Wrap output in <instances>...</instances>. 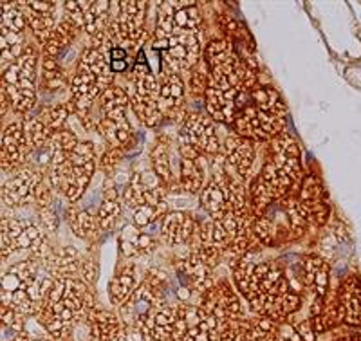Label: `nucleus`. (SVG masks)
<instances>
[{"instance_id": "c03bdc74", "label": "nucleus", "mask_w": 361, "mask_h": 341, "mask_svg": "<svg viewBox=\"0 0 361 341\" xmlns=\"http://www.w3.org/2000/svg\"><path fill=\"white\" fill-rule=\"evenodd\" d=\"M125 157V150L123 148H114V147H109L107 152L103 154L102 159H99V166H102V170L109 175V179L112 177V173H114L116 166L123 161Z\"/></svg>"}, {"instance_id": "de8ad7c7", "label": "nucleus", "mask_w": 361, "mask_h": 341, "mask_svg": "<svg viewBox=\"0 0 361 341\" xmlns=\"http://www.w3.org/2000/svg\"><path fill=\"white\" fill-rule=\"evenodd\" d=\"M33 204L37 206L38 211L45 210V208H51V204H53V188L49 186V182H40V186L37 188V194H35Z\"/></svg>"}, {"instance_id": "aec40b11", "label": "nucleus", "mask_w": 361, "mask_h": 341, "mask_svg": "<svg viewBox=\"0 0 361 341\" xmlns=\"http://www.w3.org/2000/svg\"><path fill=\"white\" fill-rule=\"evenodd\" d=\"M44 266L54 280L80 278L82 256L76 247L63 246L51 251V255L44 260Z\"/></svg>"}, {"instance_id": "ddd939ff", "label": "nucleus", "mask_w": 361, "mask_h": 341, "mask_svg": "<svg viewBox=\"0 0 361 341\" xmlns=\"http://www.w3.org/2000/svg\"><path fill=\"white\" fill-rule=\"evenodd\" d=\"M255 143L237 136L235 132L228 134L222 143V157H224V168L231 177L247 185L251 168L255 165Z\"/></svg>"}, {"instance_id": "49530a36", "label": "nucleus", "mask_w": 361, "mask_h": 341, "mask_svg": "<svg viewBox=\"0 0 361 341\" xmlns=\"http://www.w3.org/2000/svg\"><path fill=\"white\" fill-rule=\"evenodd\" d=\"M276 341H305L304 336L300 334V330L296 329V323L293 321V318H289L288 321L279 325V334H276Z\"/></svg>"}, {"instance_id": "9d476101", "label": "nucleus", "mask_w": 361, "mask_h": 341, "mask_svg": "<svg viewBox=\"0 0 361 341\" xmlns=\"http://www.w3.org/2000/svg\"><path fill=\"white\" fill-rule=\"evenodd\" d=\"M199 307H202L204 311L214 314L221 321V327L228 320L246 318V314L243 313L240 298H238L237 291H235L231 282H228V280H219V282H215L214 287H209L202 294V300Z\"/></svg>"}, {"instance_id": "bb28decb", "label": "nucleus", "mask_w": 361, "mask_h": 341, "mask_svg": "<svg viewBox=\"0 0 361 341\" xmlns=\"http://www.w3.org/2000/svg\"><path fill=\"white\" fill-rule=\"evenodd\" d=\"M199 202H201L202 210L208 213V217L214 218V221H221L228 211H231L230 206H228V201H226L224 192H222V188L219 186V182L215 181L214 177H209L204 188L201 190Z\"/></svg>"}, {"instance_id": "09e8293b", "label": "nucleus", "mask_w": 361, "mask_h": 341, "mask_svg": "<svg viewBox=\"0 0 361 341\" xmlns=\"http://www.w3.org/2000/svg\"><path fill=\"white\" fill-rule=\"evenodd\" d=\"M132 247H134L135 255H150L154 253V249L157 247L156 240L147 233H140L135 237V240H132Z\"/></svg>"}, {"instance_id": "a19ab883", "label": "nucleus", "mask_w": 361, "mask_h": 341, "mask_svg": "<svg viewBox=\"0 0 361 341\" xmlns=\"http://www.w3.org/2000/svg\"><path fill=\"white\" fill-rule=\"evenodd\" d=\"M71 114H76V108L71 101L60 103V105H54V107L47 108V114H45V123L49 125V128L53 132L63 130V125L69 120Z\"/></svg>"}, {"instance_id": "a211bd4d", "label": "nucleus", "mask_w": 361, "mask_h": 341, "mask_svg": "<svg viewBox=\"0 0 361 341\" xmlns=\"http://www.w3.org/2000/svg\"><path fill=\"white\" fill-rule=\"evenodd\" d=\"M177 307L169 304L166 300L157 302L152 311L145 318V323L141 329L150 336L152 341H170L176 327Z\"/></svg>"}, {"instance_id": "39448f33", "label": "nucleus", "mask_w": 361, "mask_h": 341, "mask_svg": "<svg viewBox=\"0 0 361 341\" xmlns=\"http://www.w3.org/2000/svg\"><path fill=\"white\" fill-rule=\"evenodd\" d=\"M166 192H169V186L161 181L154 170L135 172L132 173L130 181L125 186L121 201L130 210H135L140 206H152L163 215H166L170 211L169 202H166Z\"/></svg>"}, {"instance_id": "a18cd8bd", "label": "nucleus", "mask_w": 361, "mask_h": 341, "mask_svg": "<svg viewBox=\"0 0 361 341\" xmlns=\"http://www.w3.org/2000/svg\"><path fill=\"white\" fill-rule=\"evenodd\" d=\"M98 273V259L92 255L83 256L82 266H80V278H82L89 287H92V285L96 284Z\"/></svg>"}, {"instance_id": "72a5a7b5", "label": "nucleus", "mask_w": 361, "mask_h": 341, "mask_svg": "<svg viewBox=\"0 0 361 341\" xmlns=\"http://www.w3.org/2000/svg\"><path fill=\"white\" fill-rule=\"evenodd\" d=\"M130 108L134 112V116L140 120L141 125L148 128H154L161 123L164 116L161 112L159 107V101L156 99H147V98H141L134 92L130 96Z\"/></svg>"}, {"instance_id": "0eeeda50", "label": "nucleus", "mask_w": 361, "mask_h": 341, "mask_svg": "<svg viewBox=\"0 0 361 341\" xmlns=\"http://www.w3.org/2000/svg\"><path fill=\"white\" fill-rule=\"evenodd\" d=\"M179 143L197 148L202 156L215 157L222 154V143L219 137L217 123L208 114L188 112L180 123Z\"/></svg>"}, {"instance_id": "c9c22d12", "label": "nucleus", "mask_w": 361, "mask_h": 341, "mask_svg": "<svg viewBox=\"0 0 361 341\" xmlns=\"http://www.w3.org/2000/svg\"><path fill=\"white\" fill-rule=\"evenodd\" d=\"M71 83V80L67 78L66 70L60 66L58 60L54 58H42L40 66V85L44 91H60L63 87Z\"/></svg>"}, {"instance_id": "6e6552de", "label": "nucleus", "mask_w": 361, "mask_h": 341, "mask_svg": "<svg viewBox=\"0 0 361 341\" xmlns=\"http://www.w3.org/2000/svg\"><path fill=\"white\" fill-rule=\"evenodd\" d=\"M295 197L309 226L320 228L327 224L329 217H331V206H329L327 192L322 185L320 177L314 173L305 175L302 185L296 190Z\"/></svg>"}, {"instance_id": "c85d7f7f", "label": "nucleus", "mask_w": 361, "mask_h": 341, "mask_svg": "<svg viewBox=\"0 0 361 341\" xmlns=\"http://www.w3.org/2000/svg\"><path fill=\"white\" fill-rule=\"evenodd\" d=\"M96 130H98L99 136H103V140L107 141L109 147L114 148H123L125 150L134 140L128 120L116 121L102 116V120H98V125H96Z\"/></svg>"}, {"instance_id": "1a4fd4ad", "label": "nucleus", "mask_w": 361, "mask_h": 341, "mask_svg": "<svg viewBox=\"0 0 361 341\" xmlns=\"http://www.w3.org/2000/svg\"><path fill=\"white\" fill-rule=\"evenodd\" d=\"M267 152H269L267 161L275 163L298 190V186L304 181L305 173L304 165H302V148L296 143L295 137L286 130L280 132L279 136L273 137L267 143Z\"/></svg>"}, {"instance_id": "e433bc0d", "label": "nucleus", "mask_w": 361, "mask_h": 341, "mask_svg": "<svg viewBox=\"0 0 361 341\" xmlns=\"http://www.w3.org/2000/svg\"><path fill=\"white\" fill-rule=\"evenodd\" d=\"M150 161H152V170L156 172V175L169 188H172L176 181H173L172 173V161H170V143L164 137L157 141V144L154 147L152 154H150Z\"/></svg>"}, {"instance_id": "f257e3e1", "label": "nucleus", "mask_w": 361, "mask_h": 341, "mask_svg": "<svg viewBox=\"0 0 361 341\" xmlns=\"http://www.w3.org/2000/svg\"><path fill=\"white\" fill-rule=\"evenodd\" d=\"M42 51L29 44L17 62L2 70V92L17 114H29L37 105V67Z\"/></svg>"}, {"instance_id": "4c0bfd02", "label": "nucleus", "mask_w": 361, "mask_h": 341, "mask_svg": "<svg viewBox=\"0 0 361 341\" xmlns=\"http://www.w3.org/2000/svg\"><path fill=\"white\" fill-rule=\"evenodd\" d=\"M247 197H250L251 213H253L255 217L264 215L269 206L275 204V199L269 194V190L264 185L262 177L260 175H255L253 179H251V182H247Z\"/></svg>"}, {"instance_id": "3c124183", "label": "nucleus", "mask_w": 361, "mask_h": 341, "mask_svg": "<svg viewBox=\"0 0 361 341\" xmlns=\"http://www.w3.org/2000/svg\"><path fill=\"white\" fill-rule=\"evenodd\" d=\"M125 341H152L150 336L140 327L134 325H125Z\"/></svg>"}, {"instance_id": "79ce46f5", "label": "nucleus", "mask_w": 361, "mask_h": 341, "mask_svg": "<svg viewBox=\"0 0 361 341\" xmlns=\"http://www.w3.org/2000/svg\"><path fill=\"white\" fill-rule=\"evenodd\" d=\"M190 73H192L190 74V92H192L193 96H197V98L204 99L206 91H208L209 85V69L204 63V60H202V63H199L195 69L190 70Z\"/></svg>"}, {"instance_id": "7ed1b4c3", "label": "nucleus", "mask_w": 361, "mask_h": 341, "mask_svg": "<svg viewBox=\"0 0 361 341\" xmlns=\"http://www.w3.org/2000/svg\"><path fill=\"white\" fill-rule=\"evenodd\" d=\"M288 118L260 111L255 105L240 108L231 125V132L251 143H269L280 132H283Z\"/></svg>"}, {"instance_id": "5701e85b", "label": "nucleus", "mask_w": 361, "mask_h": 341, "mask_svg": "<svg viewBox=\"0 0 361 341\" xmlns=\"http://www.w3.org/2000/svg\"><path fill=\"white\" fill-rule=\"evenodd\" d=\"M67 222H69L71 231H73L78 239L89 240V242L98 240L99 233H102V226H99L96 211L69 208V211H67Z\"/></svg>"}, {"instance_id": "603ef678", "label": "nucleus", "mask_w": 361, "mask_h": 341, "mask_svg": "<svg viewBox=\"0 0 361 341\" xmlns=\"http://www.w3.org/2000/svg\"><path fill=\"white\" fill-rule=\"evenodd\" d=\"M0 316H2V325H4V327H11L13 321H15V318H17V311L11 307H4V305H2V309H0Z\"/></svg>"}, {"instance_id": "37998d69", "label": "nucleus", "mask_w": 361, "mask_h": 341, "mask_svg": "<svg viewBox=\"0 0 361 341\" xmlns=\"http://www.w3.org/2000/svg\"><path fill=\"white\" fill-rule=\"evenodd\" d=\"M63 18L74 24L80 31H85V11L78 0H67L63 2Z\"/></svg>"}, {"instance_id": "864d4df0", "label": "nucleus", "mask_w": 361, "mask_h": 341, "mask_svg": "<svg viewBox=\"0 0 361 341\" xmlns=\"http://www.w3.org/2000/svg\"><path fill=\"white\" fill-rule=\"evenodd\" d=\"M33 340H35V337H33V334L29 333L27 329H25V330H22V333H18L17 336L13 337V341H33Z\"/></svg>"}, {"instance_id": "2f4dec72", "label": "nucleus", "mask_w": 361, "mask_h": 341, "mask_svg": "<svg viewBox=\"0 0 361 341\" xmlns=\"http://www.w3.org/2000/svg\"><path fill=\"white\" fill-rule=\"evenodd\" d=\"M22 9L25 13V18H27V25L31 29L33 37L37 38V42L42 47L51 40L53 37L54 29H56L58 22L54 20V15H45V13H37L33 9H29L27 6L24 4V0L20 2Z\"/></svg>"}, {"instance_id": "58836bf2", "label": "nucleus", "mask_w": 361, "mask_h": 341, "mask_svg": "<svg viewBox=\"0 0 361 341\" xmlns=\"http://www.w3.org/2000/svg\"><path fill=\"white\" fill-rule=\"evenodd\" d=\"M251 231H253L255 240L260 246H275L276 244V228L266 213L253 218V222H251Z\"/></svg>"}, {"instance_id": "20e7f679", "label": "nucleus", "mask_w": 361, "mask_h": 341, "mask_svg": "<svg viewBox=\"0 0 361 341\" xmlns=\"http://www.w3.org/2000/svg\"><path fill=\"white\" fill-rule=\"evenodd\" d=\"M202 11L201 6L192 0H169L161 2V9H157L156 35H166L172 31L179 33H202Z\"/></svg>"}, {"instance_id": "f03ea898", "label": "nucleus", "mask_w": 361, "mask_h": 341, "mask_svg": "<svg viewBox=\"0 0 361 341\" xmlns=\"http://www.w3.org/2000/svg\"><path fill=\"white\" fill-rule=\"evenodd\" d=\"M54 247L49 246L44 231L38 224L27 218L4 215L0 222V251L2 260H8L15 253H29V259L44 262Z\"/></svg>"}, {"instance_id": "4468645a", "label": "nucleus", "mask_w": 361, "mask_h": 341, "mask_svg": "<svg viewBox=\"0 0 361 341\" xmlns=\"http://www.w3.org/2000/svg\"><path fill=\"white\" fill-rule=\"evenodd\" d=\"M338 313H340L341 327L361 333V278L350 275L341 280L336 289Z\"/></svg>"}, {"instance_id": "c756f323", "label": "nucleus", "mask_w": 361, "mask_h": 341, "mask_svg": "<svg viewBox=\"0 0 361 341\" xmlns=\"http://www.w3.org/2000/svg\"><path fill=\"white\" fill-rule=\"evenodd\" d=\"M80 33H82V31H80L76 25L71 24L69 20H66V18H62V20L56 24V29H54L51 40L47 42L44 47H40L42 56L58 60L60 54H62V51L66 49L67 46H71V44L78 38Z\"/></svg>"}, {"instance_id": "8fccbe9b", "label": "nucleus", "mask_w": 361, "mask_h": 341, "mask_svg": "<svg viewBox=\"0 0 361 341\" xmlns=\"http://www.w3.org/2000/svg\"><path fill=\"white\" fill-rule=\"evenodd\" d=\"M40 213V218H42V224H44V228L47 231H56L58 228V217L56 213L53 211V208H45V210H40L38 211Z\"/></svg>"}, {"instance_id": "2eb2a0df", "label": "nucleus", "mask_w": 361, "mask_h": 341, "mask_svg": "<svg viewBox=\"0 0 361 341\" xmlns=\"http://www.w3.org/2000/svg\"><path fill=\"white\" fill-rule=\"evenodd\" d=\"M240 92L231 91V89H221V87L208 85V91L204 96L206 114L212 118L217 125L231 127L238 114L237 98Z\"/></svg>"}, {"instance_id": "a878e982", "label": "nucleus", "mask_w": 361, "mask_h": 341, "mask_svg": "<svg viewBox=\"0 0 361 341\" xmlns=\"http://www.w3.org/2000/svg\"><path fill=\"white\" fill-rule=\"evenodd\" d=\"M259 175L262 177L264 185L267 186V190H269V194L273 195L275 202L296 194V186L293 185L291 179H289L275 163H271V161H266V163H264L262 172H260Z\"/></svg>"}, {"instance_id": "9b49d317", "label": "nucleus", "mask_w": 361, "mask_h": 341, "mask_svg": "<svg viewBox=\"0 0 361 341\" xmlns=\"http://www.w3.org/2000/svg\"><path fill=\"white\" fill-rule=\"evenodd\" d=\"M42 181H44L42 170L31 165L24 166L13 172V175L2 185V190H0L2 201L8 208H20V206L29 204L35 201V194Z\"/></svg>"}, {"instance_id": "f8f14e48", "label": "nucleus", "mask_w": 361, "mask_h": 341, "mask_svg": "<svg viewBox=\"0 0 361 341\" xmlns=\"http://www.w3.org/2000/svg\"><path fill=\"white\" fill-rule=\"evenodd\" d=\"M27 140H25L24 120H15L6 125L0 144V166L4 172H17L29 165Z\"/></svg>"}, {"instance_id": "4be33fe9", "label": "nucleus", "mask_w": 361, "mask_h": 341, "mask_svg": "<svg viewBox=\"0 0 361 341\" xmlns=\"http://www.w3.org/2000/svg\"><path fill=\"white\" fill-rule=\"evenodd\" d=\"M137 280H135V269L130 264H119L116 269L114 276L109 282V298L111 304L116 307H121L125 302L130 298L132 292L137 287Z\"/></svg>"}, {"instance_id": "7c9ffc66", "label": "nucleus", "mask_w": 361, "mask_h": 341, "mask_svg": "<svg viewBox=\"0 0 361 341\" xmlns=\"http://www.w3.org/2000/svg\"><path fill=\"white\" fill-rule=\"evenodd\" d=\"M24 128L25 140H27V147L31 156L40 152V150H44L54 134L49 128V125L45 123V120L40 118V116H29V118H24Z\"/></svg>"}, {"instance_id": "473e14b6", "label": "nucleus", "mask_w": 361, "mask_h": 341, "mask_svg": "<svg viewBox=\"0 0 361 341\" xmlns=\"http://www.w3.org/2000/svg\"><path fill=\"white\" fill-rule=\"evenodd\" d=\"M27 27V18L20 2H0V35L24 33Z\"/></svg>"}, {"instance_id": "cd10ccee", "label": "nucleus", "mask_w": 361, "mask_h": 341, "mask_svg": "<svg viewBox=\"0 0 361 341\" xmlns=\"http://www.w3.org/2000/svg\"><path fill=\"white\" fill-rule=\"evenodd\" d=\"M204 157L201 159H180L179 186L186 194H201L206 185Z\"/></svg>"}, {"instance_id": "393cba45", "label": "nucleus", "mask_w": 361, "mask_h": 341, "mask_svg": "<svg viewBox=\"0 0 361 341\" xmlns=\"http://www.w3.org/2000/svg\"><path fill=\"white\" fill-rule=\"evenodd\" d=\"M121 195L118 194L114 182L109 179L107 185L103 186V199L99 202L98 210H96V215H98L99 226H102V231L112 230L118 222L119 215H121Z\"/></svg>"}, {"instance_id": "dca6fc26", "label": "nucleus", "mask_w": 361, "mask_h": 341, "mask_svg": "<svg viewBox=\"0 0 361 341\" xmlns=\"http://www.w3.org/2000/svg\"><path fill=\"white\" fill-rule=\"evenodd\" d=\"M199 224L195 217L186 211L173 210L164 215L161 221V237L170 246H180V244L193 242L199 231Z\"/></svg>"}, {"instance_id": "412c9836", "label": "nucleus", "mask_w": 361, "mask_h": 341, "mask_svg": "<svg viewBox=\"0 0 361 341\" xmlns=\"http://www.w3.org/2000/svg\"><path fill=\"white\" fill-rule=\"evenodd\" d=\"M186 87L180 74H161L159 76V107L163 116L173 118L176 112L183 111Z\"/></svg>"}, {"instance_id": "ea45409f", "label": "nucleus", "mask_w": 361, "mask_h": 341, "mask_svg": "<svg viewBox=\"0 0 361 341\" xmlns=\"http://www.w3.org/2000/svg\"><path fill=\"white\" fill-rule=\"evenodd\" d=\"M102 111H112V108H128L130 107V96L119 85H112L102 92L99 96Z\"/></svg>"}, {"instance_id": "f3484780", "label": "nucleus", "mask_w": 361, "mask_h": 341, "mask_svg": "<svg viewBox=\"0 0 361 341\" xmlns=\"http://www.w3.org/2000/svg\"><path fill=\"white\" fill-rule=\"evenodd\" d=\"M302 284L312 298H325L331 292V266L320 255H307L302 260Z\"/></svg>"}, {"instance_id": "b1692460", "label": "nucleus", "mask_w": 361, "mask_h": 341, "mask_svg": "<svg viewBox=\"0 0 361 341\" xmlns=\"http://www.w3.org/2000/svg\"><path fill=\"white\" fill-rule=\"evenodd\" d=\"M83 11H85V33L90 38L98 37L102 33H107V27L111 24V2L107 0H94V2H82Z\"/></svg>"}, {"instance_id": "f704fd0d", "label": "nucleus", "mask_w": 361, "mask_h": 341, "mask_svg": "<svg viewBox=\"0 0 361 341\" xmlns=\"http://www.w3.org/2000/svg\"><path fill=\"white\" fill-rule=\"evenodd\" d=\"M251 105H255L260 111L288 118V108H286V103H283L282 96L275 89H271V87L259 85L257 89H253L251 91Z\"/></svg>"}, {"instance_id": "6ab92c4d", "label": "nucleus", "mask_w": 361, "mask_h": 341, "mask_svg": "<svg viewBox=\"0 0 361 341\" xmlns=\"http://www.w3.org/2000/svg\"><path fill=\"white\" fill-rule=\"evenodd\" d=\"M83 323H87L89 341H116L119 330L125 327L119 314L105 311L102 307L90 311Z\"/></svg>"}, {"instance_id": "423d86ee", "label": "nucleus", "mask_w": 361, "mask_h": 341, "mask_svg": "<svg viewBox=\"0 0 361 341\" xmlns=\"http://www.w3.org/2000/svg\"><path fill=\"white\" fill-rule=\"evenodd\" d=\"M96 172V148L89 140H80L76 148L71 154V172L67 177L66 188L62 194L66 195L71 204H76L85 195L92 177Z\"/></svg>"}]
</instances>
